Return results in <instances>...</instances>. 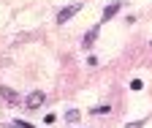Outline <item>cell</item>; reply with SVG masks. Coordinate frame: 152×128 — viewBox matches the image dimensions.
<instances>
[{"instance_id":"52a82bcc","label":"cell","mask_w":152,"mask_h":128,"mask_svg":"<svg viewBox=\"0 0 152 128\" xmlns=\"http://www.w3.org/2000/svg\"><path fill=\"white\" fill-rule=\"evenodd\" d=\"M3 96H6V98H8L11 104L16 101V93H14V90H8V87H3Z\"/></svg>"},{"instance_id":"9c48e42d","label":"cell","mask_w":152,"mask_h":128,"mask_svg":"<svg viewBox=\"0 0 152 128\" xmlns=\"http://www.w3.org/2000/svg\"><path fill=\"white\" fill-rule=\"evenodd\" d=\"M54 120H57V117H54V115H52V112H49V115H46V117H44V123H46V125H54Z\"/></svg>"},{"instance_id":"277c9868","label":"cell","mask_w":152,"mask_h":128,"mask_svg":"<svg viewBox=\"0 0 152 128\" xmlns=\"http://www.w3.org/2000/svg\"><path fill=\"white\" fill-rule=\"evenodd\" d=\"M120 8H122V3H120V0H117V3H109V6L103 8V19H111V16L117 14Z\"/></svg>"},{"instance_id":"7a4b0ae2","label":"cell","mask_w":152,"mask_h":128,"mask_svg":"<svg viewBox=\"0 0 152 128\" xmlns=\"http://www.w3.org/2000/svg\"><path fill=\"white\" fill-rule=\"evenodd\" d=\"M98 35H101V27H98V25L90 27V30L84 33V38H82V46H84V49H92V44L98 41Z\"/></svg>"},{"instance_id":"3957f363","label":"cell","mask_w":152,"mask_h":128,"mask_svg":"<svg viewBox=\"0 0 152 128\" xmlns=\"http://www.w3.org/2000/svg\"><path fill=\"white\" fill-rule=\"evenodd\" d=\"M44 101H46V96L41 93V90H35V93H30V96H27V101H25V104H27V109H38Z\"/></svg>"},{"instance_id":"30bf717a","label":"cell","mask_w":152,"mask_h":128,"mask_svg":"<svg viewBox=\"0 0 152 128\" xmlns=\"http://www.w3.org/2000/svg\"><path fill=\"white\" fill-rule=\"evenodd\" d=\"M141 125H144V120H141V123H130L128 128H141Z\"/></svg>"},{"instance_id":"8992f818","label":"cell","mask_w":152,"mask_h":128,"mask_svg":"<svg viewBox=\"0 0 152 128\" xmlns=\"http://www.w3.org/2000/svg\"><path fill=\"white\" fill-rule=\"evenodd\" d=\"M109 109H111V106H106V104H103V106H92L90 112H92V115H109Z\"/></svg>"},{"instance_id":"8fae6325","label":"cell","mask_w":152,"mask_h":128,"mask_svg":"<svg viewBox=\"0 0 152 128\" xmlns=\"http://www.w3.org/2000/svg\"><path fill=\"white\" fill-rule=\"evenodd\" d=\"M149 44H152V41H149Z\"/></svg>"},{"instance_id":"5b68a950","label":"cell","mask_w":152,"mask_h":128,"mask_svg":"<svg viewBox=\"0 0 152 128\" xmlns=\"http://www.w3.org/2000/svg\"><path fill=\"white\" fill-rule=\"evenodd\" d=\"M65 120L68 123H79V109H68V112H65Z\"/></svg>"},{"instance_id":"6da1fadb","label":"cell","mask_w":152,"mask_h":128,"mask_svg":"<svg viewBox=\"0 0 152 128\" xmlns=\"http://www.w3.org/2000/svg\"><path fill=\"white\" fill-rule=\"evenodd\" d=\"M79 11H82V3H73V6H65V8L60 11V14H57V19H54V22H57V25H65V22H68V19H73V16L79 14Z\"/></svg>"},{"instance_id":"ba28073f","label":"cell","mask_w":152,"mask_h":128,"mask_svg":"<svg viewBox=\"0 0 152 128\" xmlns=\"http://www.w3.org/2000/svg\"><path fill=\"white\" fill-rule=\"evenodd\" d=\"M141 87H144L141 79H133V82H130V90H141Z\"/></svg>"}]
</instances>
